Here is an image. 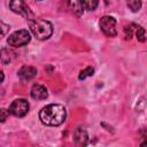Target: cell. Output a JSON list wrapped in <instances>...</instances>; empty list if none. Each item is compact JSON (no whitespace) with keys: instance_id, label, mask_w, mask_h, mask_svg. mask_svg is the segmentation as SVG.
Returning <instances> with one entry per match:
<instances>
[{"instance_id":"5bb4252c","label":"cell","mask_w":147,"mask_h":147,"mask_svg":"<svg viewBox=\"0 0 147 147\" xmlns=\"http://www.w3.org/2000/svg\"><path fill=\"white\" fill-rule=\"evenodd\" d=\"M93 74H94V69H93L92 67H87V68H85L84 70H82V71H80V74H79L78 78L82 80V79H85L86 77L93 76Z\"/></svg>"},{"instance_id":"9c48e42d","label":"cell","mask_w":147,"mask_h":147,"mask_svg":"<svg viewBox=\"0 0 147 147\" xmlns=\"http://www.w3.org/2000/svg\"><path fill=\"white\" fill-rule=\"evenodd\" d=\"M65 5L68 7V9L74 14L76 15L77 17H80L84 13V8L82 6V2L80 0H65Z\"/></svg>"},{"instance_id":"277c9868","label":"cell","mask_w":147,"mask_h":147,"mask_svg":"<svg viewBox=\"0 0 147 147\" xmlns=\"http://www.w3.org/2000/svg\"><path fill=\"white\" fill-rule=\"evenodd\" d=\"M29 102L25 99H16L10 103L8 111L15 117H24L29 113Z\"/></svg>"},{"instance_id":"8fae6325","label":"cell","mask_w":147,"mask_h":147,"mask_svg":"<svg viewBox=\"0 0 147 147\" xmlns=\"http://www.w3.org/2000/svg\"><path fill=\"white\" fill-rule=\"evenodd\" d=\"M15 56H16L15 52L13 49H10V48L5 47V48H1L0 49V60H1V62L3 64L10 63L15 59Z\"/></svg>"},{"instance_id":"ac0fdd59","label":"cell","mask_w":147,"mask_h":147,"mask_svg":"<svg viewBox=\"0 0 147 147\" xmlns=\"http://www.w3.org/2000/svg\"><path fill=\"white\" fill-rule=\"evenodd\" d=\"M3 78H5V76H3V72H2L1 70H0V83H1L2 80H3Z\"/></svg>"},{"instance_id":"9a60e30c","label":"cell","mask_w":147,"mask_h":147,"mask_svg":"<svg viewBox=\"0 0 147 147\" xmlns=\"http://www.w3.org/2000/svg\"><path fill=\"white\" fill-rule=\"evenodd\" d=\"M136 36H137V39L141 42H144L146 40V31L144 28L141 26H138L137 28V31H136Z\"/></svg>"},{"instance_id":"5b68a950","label":"cell","mask_w":147,"mask_h":147,"mask_svg":"<svg viewBox=\"0 0 147 147\" xmlns=\"http://www.w3.org/2000/svg\"><path fill=\"white\" fill-rule=\"evenodd\" d=\"M9 8H10L11 11H14V13L23 16L26 20L33 18V14H32L30 7L25 3L24 0H10Z\"/></svg>"},{"instance_id":"52a82bcc","label":"cell","mask_w":147,"mask_h":147,"mask_svg":"<svg viewBox=\"0 0 147 147\" xmlns=\"http://www.w3.org/2000/svg\"><path fill=\"white\" fill-rule=\"evenodd\" d=\"M17 74H18V77H20L21 80H23V82H29V80L33 79V78L37 76L38 71H37V69H36L34 67H31V65H23V67L18 70Z\"/></svg>"},{"instance_id":"8992f818","label":"cell","mask_w":147,"mask_h":147,"mask_svg":"<svg viewBox=\"0 0 147 147\" xmlns=\"http://www.w3.org/2000/svg\"><path fill=\"white\" fill-rule=\"evenodd\" d=\"M100 29L107 37H115L117 34L116 20L113 16H103L100 20Z\"/></svg>"},{"instance_id":"2e32d148","label":"cell","mask_w":147,"mask_h":147,"mask_svg":"<svg viewBox=\"0 0 147 147\" xmlns=\"http://www.w3.org/2000/svg\"><path fill=\"white\" fill-rule=\"evenodd\" d=\"M9 28H10V26H9L8 24H6L5 22L0 21V39H1L2 37H5V36L8 33Z\"/></svg>"},{"instance_id":"d6986e66","label":"cell","mask_w":147,"mask_h":147,"mask_svg":"<svg viewBox=\"0 0 147 147\" xmlns=\"http://www.w3.org/2000/svg\"><path fill=\"white\" fill-rule=\"evenodd\" d=\"M39 1H40V0H39Z\"/></svg>"},{"instance_id":"e0dca14e","label":"cell","mask_w":147,"mask_h":147,"mask_svg":"<svg viewBox=\"0 0 147 147\" xmlns=\"http://www.w3.org/2000/svg\"><path fill=\"white\" fill-rule=\"evenodd\" d=\"M8 115H9V111H8L7 109H5V108H0V122H1V123L5 122V121L7 119Z\"/></svg>"},{"instance_id":"7c38bea8","label":"cell","mask_w":147,"mask_h":147,"mask_svg":"<svg viewBox=\"0 0 147 147\" xmlns=\"http://www.w3.org/2000/svg\"><path fill=\"white\" fill-rule=\"evenodd\" d=\"M80 2H82L83 8L87 9L90 11L94 10L99 5V0H80Z\"/></svg>"},{"instance_id":"6da1fadb","label":"cell","mask_w":147,"mask_h":147,"mask_svg":"<svg viewBox=\"0 0 147 147\" xmlns=\"http://www.w3.org/2000/svg\"><path fill=\"white\" fill-rule=\"evenodd\" d=\"M67 117L65 108L59 103H52L44 107L39 113V118L42 124L48 126L61 125Z\"/></svg>"},{"instance_id":"ba28073f","label":"cell","mask_w":147,"mask_h":147,"mask_svg":"<svg viewBox=\"0 0 147 147\" xmlns=\"http://www.w3.org/2000/svg\"><path fill=\"white\" fill-rule=\"evenodd\" d=\"M30 94H31L32 99H34V100H44V99H46L48 96L47 88L41 84H34L31 87Z\"/></svg>"},{"instance_id":"30bf717a","label":"cell","mask_w":147,"mask_h":147,"mask_svg":"<svg viewBox=\"0 0 147 147\" xmlns=\"http://www.w3.org/2000/svg\"><path fill=\"white\" fill-rule=\"evenodd\" d=\"M74 139H75L76 145H78V146H84V145H86V144H87V140H88L87 132H86L84 129L78 127V129L75 131Z\"/></svg>"},{"instance_id":"7a4b0ae2","label":"cell","mask_w":147,"mask_h":147,"mask_svg":"<svg viewBox=\"0 0 147 147\" xmlns=\"http://www.w3.org/2000/svg\"><path fill=\"white\" fill-rule=\"evenodd\" d=\"M29 26L33 36L39 40L48 39L53 33V25L51 22L41 18H31L29 20Z\"/></svg>"},{"instance_id":"4fadbf2b","label":"cell","mask_w":147,"mask_h":147,"mask_svg":"<svg viewBox=\"0 0 147 147\" xmlns=\"http://www.w3.org/2000/svg\"><path fill=\"white\" fill-rule=\"evenodd\" d=\"M126 5L134 13L140 10V8H141V1L140 0H126Z\"/></svg>"},{"instance_id":"3957f363","label":"cell","mask_w":147,"mask_h":147,"mask_svg":"<svg viewBox=\"0 0 147 147\" xmlns=\"http://www.w3.org/2000/svg\"><path fill=\"white\" fill-rule=\"evenodd\" d=\"M30 39H31L30 32L25 29H22V30H17V31L13 32L11 34H9L7 42L11 47H22V46L29 44Z\"/></svg>"}]
</instances>
